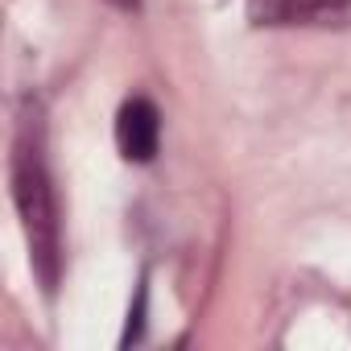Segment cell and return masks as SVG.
<instances>
[{
	"label": "cell",
	"instance_id": "obj_1",
	"mask_svg": "<svg viewBox=\"0 0 351 351\" xmlns=\"http://www.w3.org/2000/svg\"><path fill=\"white\" fill-rule=\"evenodd\" d=\"M9 182H13V207L21 215L25 244H29V265H34L42 289L54 293L58 273H62V219H58L50 161H46V108L34 95H21V104H17Z\"/></svg>",
	"mask_w": 351,
	"mask_h": 351
},
{
	"label": "cell",
	"instance_id": "obj_2",
	"mask_svg": "<svg viewBox=\"0 0 351 351\" xmlns=\"http://www.w3.org/2000/svg\"><path fill=\"white\" fill-rule=\"evenodd\" d=\"M256 29H351V0H248Z\"/></svg>",
	"mask_w": 351,
	"mask_h": 351
},
{
	"label": "cell",
	"instance_id": "obj_3",
	"mask_svg": "<svg viewBox=\"0 0 351 351\" xmlns=\"http://www.w3.org/2000/svg\"><path fill=\"white\" fill-rule=\"evenodd\" d=\"M116 145H120V157L124 161H153L157 149H161V112L153 99L145 95H132L124 99V108L116 112Z\"/></svg>",
	"mask_w": 351,
	"mask_h": 351
},
{
	"label": "cell",
	"instance_id": "obj_4",
	"mask_svg": "<svg viewBox=\"0 0 351 351\" xmlns=\"http://www.w3.org/2000/svg\"><path fill=\"white\" fill-rule=\"evenodd\" d=\"M108 5H116L120 13H141V0H108Z\"/></svg>",
	"mask_w": 351,
	"mask_h": 351
}]
</instances>
